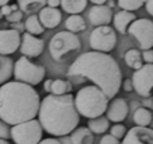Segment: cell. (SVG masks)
<instances>
[{
	"instance_id": "cell-1",
	"label": "cell",
	"mask_w": 153,
	"mask_h": 144,
	"mask_svg": "<svg viewBox=\"0 0 153 144\" xmlns=\"http://www.w3.org/2000/svg\"><path fill=\"white\" fill-rule=\"evenodd\" d=\"M67 75L90 80L108 98H114L122 85V73L118 62L108 53L101 51L81 54L69 67Z\"/></svg>"
},
{
	"instance_id": "cell-2",
	"label": "cell",
	"mask_w": 153,
	"mask_h": 144,
	"mask_svg": "<svg viewBox=\"0 0 153 144\" xmlns=\"http://www.w3.org/2000/svg\"><path fill=\"white\" fill-rule=\"evenodd\" d=\"M39 107L40 97L34 86L19 81H8L0 86V120L10 125L35 119Z\"/></svg>"
},
{
	"instance_id": "cell-3",
	"label": "cell",
	"mask_w": 153,
	"mask_h": 144,
	"mask_svg": "<svg viewBox=\"0 0 153 144\" xmlns=\"http://www.w3.org/2000/svg\"><path fill=\"white\" fill-rule=\"evenodd\" d=\"M38 120L43 131L53 136H67L78 127L81 115L75 107L74 96L48 94L40 101Z\"/></svg>"
},
{
	"instance_id": "cell-4",
	"label": "cell",
	"mask_w": 153,
	"mask_h": 144,
	"mask_svg": "<svg viewBox=\"0 0 153 144\" xmlns=\"http://www.w3.org/2000/svg\"><path fill=\"white\" fill-rule=\"evenodd\" d=\"M74 101L79 115L86 119H95L106 112L109 98L98 86L89 85L76 92Z\"/></svg>"
},
{
	"instance_id": "cell-5",
	"label": "cell",
	"mask_w": 153,
	"mask_h": 144,
	"mask_svg": "<svg viewBox=\"0 0 153 144\" xmlns=\"http://www.w3.org/2000/svg\"><path fill=\"white\" fill-rule=\"evenodd\" d=\"M46 69L42 65L34 63L30 58L22 55L13 63V77L15 81L28 84L31 86H36L45 80Z\"/></svg>"
},
{
	"instance_id": "cell-6",
	"label": "cell",
	"mask_w": 153,
	"mask_h": 144,
	"mask_svg": "<svg viewBox=\"0 0 153 144\" xmlns=\"http://www.w3.org/2000/svg\"><path fill=\"white\" fill-rule=\"evenodd\" d=\"M42 137L43 128L35 119L11 127V139L15 144H39Z\"/></svg>"
},
{
	"instance_id": "cell-7",
	"label": "cell",
	"mask_w": 153,
	"mask_h": 144,
	"mask_svg": "<svg viewBox=\"0 0 153 144\" xmlns=\"http://www.w3.org/2000/svg\"><path fill=\"white\" fill-rule=\"evenodd\" d=\"M50 54L54 61H61L65 54L74 50H81V40L78 35L70 31H61L56 32L50 40Z\"/></svg>"
},
{
	"instance_id": "cell-8",
	"label": "cell",
	"mask_w": 153,
	"mask_h": 144,
	"mask_svg": "<svg viewBox=\"0 0 153 144\" xmlns=\"http://www.w3.org/2000/svg\"><path fill=\"white\" fill-rule=\"evenodd\" d=\"M90 46L94 51L109 53L117 45V34L116 30L110 26H100L95 27L90 34Z\"/></svg>"
},
{
	"instance_id": "cell-9",
	"label": "cell",
	"mask_w": 153,
	"mask_h": 144,
	"mask_svg": "<svg viewBox=\"0 0 153 144\" xmlns=\"http://www.w3.org/2000/svg\"><path fill=\"white\" fill-rule=\"evenodd\" d=\"M128 32L136 38L143 51L153 48V22L151 19H136L129 26Z\"/></svg>"
},
{
	"instance_id": "cell-10",
	"label": "cell",
	"mask_w": 153,
	"mask_h": 144,
	"mask_svg": "<svg viewBox=\"0 0 153 144\" xmlns=\"http://www.w3.org/2000/svg\"><path fill=\"white\" fill-rule=\"evenodd\" d=\"M133 88L141 97H149L153 89V63H145L133 73Z\"/></svg>"
},
{
	"instance_id": "cell-11",
	"label": "cell",
	"mask_w": 153,
	"mask_h": 144,
	"mask_svg": "<svg viewBox=\"0 0 153 144\" xmlns=\"http://www.w3.org/2000/svg\"><path fill=\"white\" fill-rule=\"evenodd\" d=\"M22 42V35L18 30H0V54L10 55L19 50Z\"/></svg>"
},
{
	"instance_id": "cell-12",
	"label": "cell",
	"mask_w": 153,
	"mask_h": 144,
	"mask_svg": "<svg viewBox=\"0 0 153 144\" xmlns=\"http://www.w3.org/2000/svg\"><path fill=\"white\" fill-rule=\"evenodd\" d=\"M19 48H20L22 55L27 57V58H36L45 50V40L26 31L22 37L20 47Z\"/></svg>"
},
{
	"instance_id": "cell-13",
	"label": "cell",
	"mask_w": 153,
	"mask_h": 144,
	"mask_svg": "<svg viewBox=\"0 0 153 144\" xmlns=\"http://www.w3.org/2000/svg\"><path fill=\"white\" fill-rule=\"evenodd\" d=\"M121 144H153V129L148 127H133Z\"/></svg>"
},
{
	"instance_id": "cell-14",
	"label": "cell",
	"mask_w": 153,
	"mask_h": 144,
	"mask_svg": "<svg viewBox=\"0 0 153 144\" xmlns=\"http://www.w3.org/2000/svg\"><path fill=\"white\" fill-rule=\"evenodd\" d=\"M113 11L109 5H93L89 11V20L93 26H109L110 22H113Z\"/></svg>"
},
{
	"instance_id": "cell-15",
	"label": "cell",
	"mask_w": 153,
	"mask_h": 144,
	"mask_svg": "<svg viewBox=\"0 0 153 144\" xmlns=\"http://www.w3.org/2000/svg\"><path fill=\"white\" fill-rule=\"evenodd\" d=\"M129 112V105L124 98H113V101L108 105L106 117L113 123H122L126 119Z\"/></svg>"
},
{
	"instance_id": "cell-16",
	"label": "cell",
	"mask_w": 153,
	"mask_h": 144,
	"mask_svg": "<svg viewBox=\"0 0 153 144\" xmlns=\"http://www.w3.org/2000/svg\"><path fill=\"white\" fill-rule=\"evenodd\" d=\"M38 18H39L40 23L43 24L45 28H55L62 22V12L58 8L43 7L42 10L39 11Z\"/></svg>"
},
{
	"instance_id": "cell-17",
	"label": "cell",
	"mask_w": 153,
	"mask_h": 144,
	"mask_svg": "<svg viewBox=\"0 0 153 144\" xmlns=\"http://www.w3.org/2000/svg\"><path fill=\"white\" fill-rule=\"evenodd\" d=\"M136 20V15L130 11L121 10L113 16V24L114 30L120 32V34H126L129 26Z\"/></svg>"
},
{
	"instance_id": "cell-18",
	"label": "cell",
	"mask_w": 153,
	"mask_h": 144,
	"mask_svg": "<svg viewBox=\"0 0 153 144\" xmlns=\"http://www.w3.org/2000/svg\"><path fill=\"white\" fill-rule=\"evenodd\" d=\"M70 140H71V144H93L94 136L89 127H76L70 134Z\"/></svg>"
},
{
	"instance_id": "cell-19",
	"label": "cell",
	"mask_w": 153,
	"mask_h": 144,
	"mask_svg": "<svg viewBox=\"0 0 153 144\" xmlns=\"http://www.w3.org/2000/svg\"><path fill=\"white\" fill-rule=\"evenodd\" d=\"M13 74V62L8 55L0 54V85L8 82Z\"/></svg>"
},
{
	"instance_id": "cell-20",
	"label": "cell",
	"mask_w": 153,
	"mask_h": 144,
	"mask_svg": "<svg viewBox=\"0 0 153 144\" xmlns=\"http://www.w3.org/2000/svg\"><path fill=\"white\" fill-rule=\"evenodd\" d=\"M86 5L87 0H61V7L70 15H79Z\"/></svg>"
},
{
	"instance_id": "cell-21",
	"label": "cell",
	"mask_w": 153,
	"mask_h": 144,
	"mask_svg": "<svg viewBox=\"0 0 153 144\" xmlns=\"http://www.w3.org/2000/svg\"><path fill=\"white\" fill-rule=\"evenodd\" d=\"M124 58H125L126 65L130 67V69L138 70L144 65L143 54H141V51L137 50V48H130V50H128Z\"/></svg>"
},
{
	"instance_id": "cell-22",
	"label": "cell",
	"mask_w": 153,
	"mask_h": 144,
	"mask_svg": "<svg viewBox=\"0 0 153 144\" xmlns=\"http://www.w3.org/2000/svg\"><path fill=\"white\" fill-rule=\"evenodd\" d=\"M47 4V0H18V7L22 12L31 13L42 10Z\"/></svg>"
},
{
	"instance_id": "cell-23",
	"label": "cell",
	"mask_w": 153,
	"mask_h": 144,
	"mask_svg": "<svg viewBox=\"0 0 153 144\" xmlns=\"http://www.w3.org/2000/svg\"><path fill=\"white\" fill-rule=\"evenodd\" d=\"M153 115L148 108H138L136 109L134 115H133V121L136 123L137 127H148L152 123Z\"/></svg>"
},
{
	"instance_id": "cell-24",
	"label": "cell",
	"mask_w": 153,
	"mask_h": 144,
	"mask_svg": "<svg viewBox=\"0 0 153 144\" xmlns=\"http://www.w3.org/2000/svg\"><path fill=\"white\" fill-rule=\"evenodd\" d=\"M89 129L93 134H105L109 129V119L105 116H100L95 119H89L87 123Z\"/></svg>"
},
{
	"instance_id": "cell-25",
	"label": "cell",
	"mask_w": 153,
	"mask_h": 144,
	"mask_svg": "<svg viewBox=\"0 0 153 144\" xmlns=\"http://www.w3.org/2000/svg\"><path fill=\"white\" fill-rule=\"evenodd\" d=\"M65 26H66L67 31L76 34V32H81L86 28V22H85V19L81 15H70L66 19Z\"/></svg>"
},
{
	"instance_id": "cell-26",
	"label": "cell",
	"mask_w": 153,
	"mask_h": 144,
	"mask_svg": "<svg viewBox=\"0 0 153 144\" xmlns=\"http://www.w3.org/2000/svg\"><path fill=\"white\" fill-rule=\"evenodd\" d=\"M24 28H26L27 32L35 35V37L43 34V31H45V27H43V24L40 23L39 18H38L36 15H31L27 18L26 23H24Z\"/></svg>"
},
{
	"instance_id": "cell-27",
	"label": "cell",
	"mask_w": 153,
	"mask_h": 144,
	"mask_svg": "<svg viewBox=\"0 0 153 144\" xmlns=\"http://www.w3.org/2000/svg\"><path fill=\"white\" fill-rule=\"evenodd\" d=\"M73 89V85L66 80H55L51 84V94L55 96H63V94H69Z\"/></svg>"
},
{
	"instance_id": "cell-28",
	"label": "cell",
	"mask_w": 153,
	"mask_h": 144,
	"mask_svg": "<svg viewBox=\"0 0 153 144\" xmlns=\"http://www.w3.org/2000/svg\"><path fill=\"white\" fill-rule=\"evenodd\" d=\"M117 4L120 8L125 11H137L145 4V0H117Z\"/></svg>"
},
{
	"instance_id": "cell-29",
	"label": "cell",
	"mask_w": 153,
	"mask_h": 144,
	"mask_svg": "<svg viewBox=\"0 0 153 144\" xmlns=\"http://www.w3.org/2000/svg\"><path fill=\"white\" fill-rule=\"evenodd\" d=\"M126 134H128L126 127H125L124 124H121V123H116L113 127H110V135L111 136H114V137H117L118 140L124 139Z\"/></svg>"
},
{
	"instance_id": "cell-30",
	"label": "cell",
	"mask_w": 153,
	"mask_h": 144,
	"mask_svg": "<svg viewBox=\"0 0 153 144\" xmlns=\"http://www.w3.org/2000/svg\"><path fill=\"white\" fill-rule=\"evenodd\" d=\"M0 139L3 140L11 139V125L3 120H0Z\"/></svg>"
},
{
	"instance_id": "cell-31",
	"label": "cell",
	"mask_w": 153,
	"mask_h": 144,
	"mask_svg": "<svg viewBox=\"0 0 153 144\" xmlns=\"http://www.w3.org/2000/svg\"><path fill=\"white\" fill-rule=\"evenodd\" d=\"M7 18L8 22H11V23H19V22L22 20V18H23V12H22L20 10H16L13 11V12H11L8 16H5Z\"/></svg>"
},
{
	"instance_id": "cell-32",
	"label": "cell",
	"mask_w": 153,
	"mask_h": 144,
	"mask_svg": "<svg viewBox=\"0 0 153 144\" xmlns=\"http://www.w3.org/2000/svg\"><path fill=\"white\" fill-rule=\"evenodd\" d=\"M100 144H121V143H120V140L117 139V137L111 136V135L109 134V135H105V136L101 139Z\"/></svg>"
},
{
	"instance_id": "cell-33",
	"label": "cell",
	"mask_w": 153,
	"mask_h": 144,
	"mask_svg": "<svg viewBox=\"0 0 153 144\" xmlns=\"http://www.w3.org/2000/svg\"><path fill=\"white\" fill-rule=\"evenodd\" d=\"M18 4H12V5H8V4H5V5H3L1 7V15H4V16H8L11 12H13V11H16L18 10Z\"/></svg>"
},
{
	"instance_id": "cell-34",
	"label": "cell",
	"mask_w": 153,
	"mask_h": 144,
	"mask_svg": "<svg viewBox=\"0 0 153 144\" xmlns=\"http://www.w3.org/2000/svg\"><path fill=\"white\" fill-rule=\"evenodd\" d=\"M143 61L146 63H153V48L143 51Z\"/></svg>"
},
{
	"instance_id": "cell-35",
	"label": "cell",
	"mask_w": 153,
	"mask_h": 144,
	"mask_svg": "<svg viewBox=\"0 0 153 144\" xmlns=\"http://www.w3.org/2000/svg\"><path fill=\"white\" fill-rule=\"evenodd\" d=\"M39 144H62V143L58 139H55V137H47V139L40 140Z\"/></svg>"
},
{
	"instance_id": "cell-36",
	"label": "cell",
	"mask_w": 153,
	"mask_h": 144,
	"mask_svg": "<svg viewBox=\"0 0 153 144\" xmlns=\"http://www.w3.org/2000/svg\"><path fill=\"white\" fill-rule=\"evenodd\" d=\"M121 86L124 88V90H126V92H132L133 89H134V88H133V82L130 80H125L124 82H122Z\"/></svg>"
},
{
	"instance_id": "cell-37",
	"label": "cell",
	"mask_w": 153,
	"mask_h": 144,
	"mask_svg": "<svg viewBox=\"0 0 153 144\" xmlns=\"http://www.w3.org/2000/svg\"><path fill=\"white\" fill-rule=\"evenodd\" d=\"M145 8L146 12L153 16V0H145Z\"/></svg>"
},
{
	"instance_id": "cell-38",
	"label": "cell",
	"mask_w": 153,
	"mask_h": 144,
	"mask_svg": "<svg viewBox=\"0 0 153 144\" xmlns=\"http://www.w3.org/2000/svg\"><path fill=\"white\" fill-rule=\"evenodd\" d=\"M61 5V0H47V7L58 8Z\"/></svg>"
},
{
	"instance_id": "cell-39",
	"label": "cell",
	"mask_w": 153,
	"mask_h": 144,
	"mask_svg": "<svg viewBox=\"0 0 153 144\" xmlns=\"http://www.w3.org/2000/svg\"><path fill=\"white\" fill-rule=\"evenodd\" d=\"M51 84H53V80H46L45 81V86H43V88H45V90L48 92V93L51 92Z\"/></svg>"
},
{
	"instance_id": "cell-40",
	"label": "cell",
	"mask_w": 153,
	"mask_h": 144,
	"mask_svg": "<svg viewBox=\"0 0 153 144\" xmlns=\"http://www.w3.org/2000/svg\"><path fill=\"white\" fill-rule=\"evenodd\" d=\"M62 144H71V140H70V137H66V136H62V139L59 140Z\"/></svg>"
},
{
	"instance_id": "cell-41",
	"label": "cell",
	"mask_w": 153,
	"mask_h": 144,
	"mask_svg": "<svg viewBox=\"0 0 153 144\" xmlns=\"http://www.w3.org/2000/svg\"><path fill=\"white\" fill-rule=\"evenodd\" d=\"M90 1H91L94 5H101V4H105L108 0H90Z\"/></svg>"
},
{
	"instance_id": "cell-42",
	"label": "cell",
	"mask_w": 153,
	"mask_h": 144,
	"mask_svg": "<svg viewBox=\"0 0 153 144\" xmlns=\"http://www.w3.org/2000/svg\"><path fill=\"white\" fill-rule=\"evenodd\" d=\"M11 0H0V7H3V5H5V4H8Z\"/></svg>"
},
{
	"instance_id": "cell-43",
	"label": "cell",
	"mask_w": 153,
	"mask_h": 144,
	"mask_svg": "<svg viewBox=\"0 0 153 144\" xmlns=\"http://www.w3.org/2000/svg\"><path fill=\"white\" fill-rule=\"evenodd\" d=\"M0 144H11L8 140H3V139H0Z\"/></svg>"
},
{
	"instance_id": "cell-44",
	"label": "cell",
	"mask_w": 153,
	"mask_h": 144,
	"mask_svg": "<svg viewBox=\"0 0 153 144\" xmlns=\"http://www.w3.org/2000/svg\"><path fill=\"white\" fill-rule=\"evenodd\" d=\"M0 16H1V11H0Z\"/></svg>"
}]
</instances>
